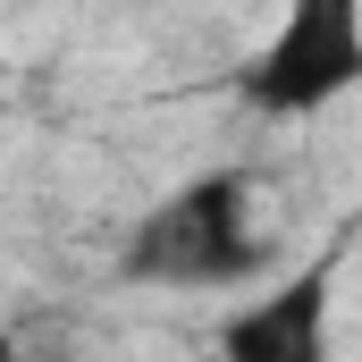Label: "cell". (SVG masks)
<instances>
[{"instance_id":"cell-1","label":"cell","mask_w":362,"mask_h":362,"mask_svg":"<svg viewBox=\"0 0 362 362\" xmlns=\"http://www.w3.org/2000/svg\"><path fill=\"white\" fill-rule=\"evenodd\" d=\"M262 270V236H253V177L245 169H202L169 202H152L135 219V236L118 245L127 286H228V278Z\"/></svg>"},{"instance_id":"cell-2","label":"cell","mask_w":362,"mask_h":362,"mask_svg":"<svg viewBox=\"0 0 362 362\" xmlns=\"http://www.w3.org/2000/svg\"><path fill=\"white\" fill-rule=\"evenodd\" d=\"M354 85H362V0H286L278 34L236 68L245 110L262 118H312Z\"/></svg>"},{"instance_id":"cell-3","label":"cell","mask_w":362,"mask_h":362,"mask_svg":"<svg viewBox=\"0 0 362 362\" xmlns=\"http://www.w3.org/2000/svg\"><path fill=\"white\" fill-rule=\"evenodd\" d=\"M337 270H346V245H320L303 270H286L245 312H228L219 320V362H329Z\"/></svg>"}]
</instances>
